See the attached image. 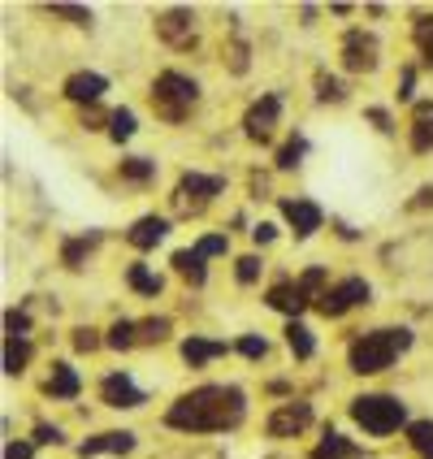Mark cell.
<instances>
[{
  "label": "cell",
  "instance_id": "9c48e42d",
  "mask_svg": "<svg viewBox=\"0 0 433 459\" xmlns=\"http://www.w3.org/2000/svg\"><path fill=\"white\" fill-rule=\"evenodd\" d=\"M100 394H104V403H108V408H139V403H143V390L130 382L126 373H113V377H104Z\"/></svg>",
  "mask_w": 433,
  "mask_h": 459
},
{
  "label": "cell",
  "instance_id": "30bf717a",
  "mask_svg": "<svg viewBox=\"0 0 433 459\" xmlns=\"http://www.w3.org/2000/svg\"><path fill=\"white\" fill-rule=\"evenodd\" d=\"M281 217L295 226L299 238H307L312 230H321V208L312 204V200H281Z\"/></svg>",
  "mask_w": 433,
  "mask_h": 459
},
{
  "label": "cell",
  "instance_id": "f546056e",
  "mask_svg": "<svg viewBox=\"0 0 433 459\" xmlns=\"http://www.w3.org/2000/svg\"><path fill=\"white\" fill-rule=\"evenodd\" d=\"M108 122H113V139H117V143L134 134V113H130V108H117V113H113Z\"/></svg>",
  "mask_w": 433,
  "mask_h": 459
},
{
  "label": "cell",
  "instance_id": "83f0119b",
  "mask_svg": "<svg viewBox=\"0 0 433 459\" xmlns=\"http://www.w3.org/2000/svg\"><path fill=\"white\" fill-rule=\"evenodd\" d=\"M156 169H152V160H143V156H134V160H122V178L130 182H148Z\"/></svg>",
  "mask_w": 433,
  "mask_h": 459
},
{
  "label": "cell",
  "instance_id": "6da1fadb",
  "mask_svg": "<svg viewBox=\"0 0 433 459\" xmlns=\"http://www.w3.org/2000/svg\"><path fill=\"white\" fill-rule=\"evenodd\" d=\"M243 390L238 385H200L191 394H182L178 403L169 408V425L174 429H191V434H204V429H226L243 420Z\"/></svg>",
  "mask_w": 433,
  "mask_h": 459
},
{
  "label": "cell",
  "instance_id": "52a82bcc",
  "mask_svg": "<svg viewBox=\"0 0 433 459\" xmlns=\"http://www.w3.org/2000/svg\"><path fill=\"white\" fill-rule=\"evenodd\" d=\"M342 65L356 70V74L373 70L377 65V39L368 30H347V39H342Z\"/></svg>",
  "mask_w": 433,
  "mask_h": 459
},
{
  "label": "cell",
  "instance_id": "8992f818",
  "mask_svg": "<svg viewBox=\"0 0 433 459\" xmlns=\"http://www.w3.org/2000/svg\"><path fill=\"white\" fill-rule=\"evenodd\" d=\"M221 186L226 182L221 178H204V174H182V182H178V208L182 212H200V208L212 200V195H221Z\"/></svg>",
  "mask_w": 433,
  "mask_h": 459
},
{
  "label": "cell",
  "instance_id": "5b68a950",
  "mask_svg": "<svg viewBox=\"0 0 433 459\" xmlns=\"http://www.w3.org/2000/svg\"><path fill=\"white\" fill-rule=\"evenodd\" d=\"M368 299V281L364 278H347V281H338V286H330L321 299H316V307L325 312V316H342L347 307H356Z\"/></svg>",
  "mask_w": 433,
  "mask_h": 459
},
{
  "label": "cell",
  "instance_id": "d6986e66",
  "mask_svg": "<svg viewBox=\"0 0 433 459\" xmlns=\"http://www.w3.org/2000/svg\"><path fill=\"white\" fill-rule=\"evenodd\" d=\"M48 394H56V399H74L78 394V373L70 368V364H52Z\"/></svg>",
  "mask_w": 433,
  "mask_h": 459
},
{
  "label": "cell",
  "instance_id": "8fae6325",
  "mask_svg": "<svg viewBox=\"0 0 433 459\" xmlns=\"http://www.w3.org/2000/svg\"><path fill=\"white\" fill-rule=\"evenodd\" d=\"M307 420H312V408H307V403H286L281 411H273V416H269V434H273V437H290V434H299Z\"/></svg>",
  "mask_w": 433,
  "mask_h": 459
},
{
  "label": "cell",
  "instance_id": "277c9868",
  "mask_svg": "<svg viewBox=\"0 0 433 459\" xmlns=\"http://www.w3.org/2000/svg\"><path fill=\"white\" fill-rule=\"evenodd\" d=\"M200 100V87H195V78H186V74H160L152 82V104L169 117V122H182L186 117V104H195Z\"/></svg>",
  "mask_w": 433,
  "mask_h": 459
},
{
  "label": "cell",
  "instance_id": "5bb4252c",
  "mask_svg": "<svg viewBox=\"0 0 433 459\" xmlns=\"http://www.w3.org/2000/svg\"><path fill=\"white\" fill-rule=\"evenodd\" d=\"M156 30H160V39H169V44H186V39H191V13H186V9H169V13L156 18Z\"/></svg>",
  "mask_w": 433,
  "mask_h": 459
},
{
  "label": "cell",
  "instance_id": "ffe728a7",
  "mask_svg": "<svg viewBox=\"0 0 433 459\" xmlns=\"http://www.w3.org/2000/svg\"><path fill=\"white\" fill-rule=\"evenodd\" d=\"M26 359H30V342H26V338H9V342H4V373L18 377L26 368Z\"/></svg>",
  "mask_w": 433,
  "mask_h": 459
},
{
  "label": "cell",
  "instance_id": "ab89813d",
  "mask_svg": "<svg viewBox=\"0 0 433 459\" xmlns=\"http://www.w3.org/2000/svg\"><path fill=\"white\" fill-rule=\"evenodd\" d=\"M35 442H44V446H56V442H61V429H56V425H39V429H35Z\"/></svg>",
  "mask_w": 433,
  "mask_h": 459
},
{
  "label": "cell",
  "instance_id": "cb8c5ba5",
  "mask_svg": "<svg viewBox=\"0 0 433 459\" xmlns=\"http://www.w3.org/2000/svg\"><path fill=\"white\" fill-rule=\"evenodd\" d=\"M408 437H411V446H416L420 455L433 459V420H416V425H408Z\"/></svg>",
  "mask_w": 433,
  "mask_h": 459
},
{
  "label": "cell",
  "instance_id": "7402d4cb",
  "mask_svg": "<svg viewBox=\"0 0 433 459\" xmlns=\"http://www.w3.org/2000/svg\"><path fill=\"white\" fill-rule=\"evenodd\" d=\"M286 342H290V351H295L299 359H307L312 351H316V342H312V330H307V325H299V321H290V325H286Z\"/></svg>",
  "mask_w": 433,
  "mask_h": 459
},
{
  "label": "cell",
  "instance_id": "1f68e13d",
  "mask_svg": "<svg viewBox=\"0 0 433 459\" xmlns=\"http://www.w3.org/2000/svg\"><path fill=\"white\" fill-rule=\"evenodd\" d=\"M255 278H260V260H255V255H243V260H238V281L252 286Z\"/></svg>",
  "mask_w": 433,
  "mask_h": 459
},
{
  "label": "cell",
  "instance_id": "d590c367",
  "mask_svg": "<svg viewBox=\"0 0 433 459\" xmlns=\"http://www.w3.org/2000/svg\"><path fill=\"white\" fill-rule=\"evenodd\" d=\"M4 330H9V338H22V333L30 330V321H26V312H9V316H4Z\"/></svg>",
  "mask_w": 433,
  "mask_h": 459
},
{
  "label": "cell",
  "instance_id": "484cf974",
  "mask_svg": "<svg viewBox=\"0 0 433 459\" xmlns=\"http://www.w3.org/2000/svg\"><path fill=\"white\" fill-rule=\"evenodd\" d=\"M96 243H100V234H87V238H74V243H65V252H61V255H65V264H70V269H78V260L91 252Z\"/></svg>",
  "mask_w": 433,
  "mask_h": 459
},
{
  "label": "cell",
  "instance_id": "836d02e7",
  "mask_svg": "<svg viewBox=\"0 0 433 459\" xmlns=\"http://www.w3.org/2000/svg\"><path fill=\"white\" fill-rule=\"evenodd\" d=\"M316 87H321V91H316L321 100H342V87H338V78L321 74V78H316Z\"/></svg>",
  "mask_w": 433,
  "mask_h": 459
},
{
  "label": "cell",
  "instance_id": "f1b7e54d",
  "mask_svg": "<svg viewBox=\"0 0 433 459\" xmlns=\"http://www.w3.org/2000/svg\"><path fill=\"white\" fill-rule=\"evenodd\" d=\"M304 152H307L304 139H290V143H286V148L278 152V169H295V165L304 160Z\"/></svg>",
  "mask_w": 433,
  "mask_h": 459
},
{
  "label": "cell",
  "instance_id": "e575fe53",
  "mask_svg": "<svg viewBox=\"0 0 433 459\" xmlns=\"http://www.w3.org/2000/svg\"><path fill=\"white\" fill-rule=\"evenodd\" d=\"M238 351H243V356H252V359H260L264 351H269V342H264V338H255V333H247V338L238 342Z\"/></svg>",
  "mask_w": 433,
  "mask_h": 459
},
{
  "label": "cell",
  "instance_id": "d4e9b609",
  "mask_svg": "<svg viewBox=\"0 0 433 459\" xmlns=\"http://www.w3.org/2000/svg\"><path fill=\"white\" fill-rule=\"evenodd\" d=\"M134 330H139L134 321H117V325L108 330V347H117V351H126V347H134V342H139V338H134Z\"/></svg>",
  "mask_w": 433,
  "mask_h": 459
},
{
  "label": "cell",
  "instance_id": "7bdbcfd3",
  "mask_svg": "<svg viewBox=\"0 0 433 459\" xmlns=\"http://www.w3.org/2000/svg\"><path fill=\"white\" fill-rule=\"evenodd\" d=\"M368 117H373V122H377V130H385V134H390V113H382V108H373V113H368Z\"/></svg>",
  "mask_w": 433,
  "mask_h": 459
},
{
  "label": "cell",
  "instance_id": "b9f144b4",
  "mask_svg": "<svg viewBox=\"0 0 433 459\" xmlns=\"http://www.w3.org/2000/svg\"><path fill=\"white\" fill-rule=\"evenodd\" d=\"M252 238L255 243H269V238H273V226H269V221H260V226L252 230Z\"/></svg>",
  "mask_w": 433,
  "mask_h": 459
},
{
  "label": "cell",
  "instance_id": "2e32d148",
  "mask_svg": "<svg viewBox=\"0 0 433 459\" xmlns=\"http://www.w3.org/2000/svg\"><path fill=\"white\" fill-rule=\"evenodd\" d=\"M304 304H307V290L299 286V281H295V286H290V281H281V286L269 290V307H278V312H299Z\"/></svg>",
  "mask_w": 433,
  "mask_h": 459
},
{
  "label": "cell",
  "instance_id": "7c38bea8",
  "mask_svg": "<svg viewBox=\"0 0 433 459\" xmlns=\"http://www.w3.org/2000/svg\"><path fill=\"white\" fill-rule=\"evenodd\" d=\"M411 148L433 152V100L416 104V113H411Z\"/></svg>",
  "mask_w": 433,
  "mask_h": 459
},
{
  "label": "cell",
  "instance_id": "ac0fdd59",
  "mask_svg": "<svg viewBox=\"0 0 433 459\" xmlns=\"http://www.w3.org/2000/svg\"><path fill=\"white\" fill-rule=\"evenodd\" d=\"M226 351V342H208V338H186L182 342V359L195 368V364H208L212 356H221Z\"/></svg>",
  "mask_w": 433,
  "mask_h": 459
},
{
  "label": "cell",
  "instance_id": "f35d334b",
  "mask_svg": "<svg viewBox=\"0 0 433 459\" xmlns=\"http://www.w3.org/2000/svg\"><path fill=\"white\" fill-rule=\"evenodd\" d=\"M74 347H78V351H96V347H100V338H96L91 330H78L74 333Z\"/></svg>",
  "mask_w": 433,
  "mask_h": 459
},
{
  "label": "cell",
  "instance_id": "60d3db41",
  "mask_svg": "<svg viewBox=\"0 0 433 459\" xmlns=\"http://www.w3.org/2000/svg\"><path fill=\"white\" fill-rule=\"evenodd\" d=\"M4 459H30V446H26V442H13V446L4 451Z\"/></svg>",
  "mask_w": 433,
  "mask_h": 459
},
{
  "label": "cell",
  "instance_id": "4316f807",
  "mask_svg": "<svg viewBox=\"0 0 433 459\" xmlns=\"http://www.w3.org/2000/svg\"><path fill=\"white\" fill-rule=\"evenodd\" d=\"M416 48L425 56V65H433V18H420V22H416Z\"/></svg>",
  "mask_w": 433,
  "mask_h": 459
},
{
  "label": "cell",
  "instance_id": "4dcf8cb0",
  "mask_svg": "<svg viewBox=\"0 0 433 459\" xmlns=\"http://www.w3.org/2000/svg\"><path fill=\"white\" fill-rule=\"evenodd\" d=\"M330 455H351V442H347V437H338V434H330L325 442H321L316 459H330Z\"/></svg>",
  "mask_w": 433,
  "mask_h": 459
},
{
  "label": "cell",
  "instance_id": "d6a6232c",
  "mask_svg": "<svg viewBox=\"0 0 433 459\" xmlns=\"http://www.w3.org/2000/svg\"><path fill=\"white\" fill-rule=\"evenodd\" d=\"M139 338H143V342H160V338H165V333H169V321H143V325H139Z\"/></svg>",
  "mask_w": 433,
  "mask_h": 459
},
{
  "label": "cell",
  "instance_id": "8d00e7d4",
  "mask_svg": "<svg viewBox=\"0 0 433 459\" xmlns=\"http://www.w3.org/2000/svg\"><path fill=\"white\" fill-rule=\"evenodd\" d=\"M226 247H229V243L221 238V234H208V238H200V247H195V252H200V255H221Z\"/></svg>",
  "mask_w": 433,
  "mask_h": 459
},
{
  "label": "cell",
  "instance_id": "ba28073f",
  "mask_svg": "<svg viewBox=\"0 0 433 459\" xmlns=\"http://www.w3.org/2000/svg\"><path fill=\"white\" fill-rule=\"evenodd\" d=\"M278 113H281V100L278 96H260V100L247 108V117H243V126H247V139H269L273 126H278Z\"/></svg>",
  "mask_w": 433,
  "mask_h": 459
},
{
  "label": "cell",
  "instance_id": "44dd1931",
  "mask_svg": "<svg viewBox=\"0 0 433 459\" xmlns=\"http://www.w3.org/2000/svg\"><path fill=\"white\" fill-rule=\"evenodd\" d=\"M174 269H178L186 281L200 286V281H204V255L200 252H174Z\"/></svg>",
  "mask_w": 433,
  "mask_h": 459
},
{
  "label": "cell",
  "instance_id": "603a6c76",
  "mask_svg": "<svg viewBox=\"0 0 433 459\" xmlns=\"http://www.w3.org/2000/svg\"><path fill=\"white\" fill-rule=\"evenodd\" d=\"M126 278H130V286H134L139 295H160V286H165V281H160V273H148L143 264H130Z\"/></svg>",
  "mask_w": 433,
  "mask_h": 459
},
{
  "label": "cell",
  "instance_id": "74e56055",
  "mask_svg": "<svg viewBox=\"0 0 433 459\" xmlns=\"http://www.w3.org/2000/svg\"><path fill=\"white\" fill-rule=\"evenodd\" d=\"M52 13H61V18H74L78 26L91 22V13H87V9H74V4H52Z\"/></svg>",
  "mask_w": 433,
  "mask_h": 459
},
{
  "label": "cell",
  "instance_id": "e0dca14e",
  "mask_svg": "<svg viewBox=\"0 0 433 459\" xmlns=\"http://www.w3.org/2000/svg\"><path fill=\"white\" fill-rule=\"evenodd\" d=\"M100 451L126 455V451H134V434H104V437H91V442L78 446V455H100Z\"/></svg>",
  "mask_w": 433,
  "mask_h": 459
},
{
  "label": "cell",
  "instance_id": "3957f363",
  "mask_svg": "<svg viewBox=\"0 0 433 459\" xmlns=\"http://www.w3.org/2000/svg\"><path fill=\"white\" fill-rule=\"evenodd\" d=\"M351 416H356V425L364 434L373 437H385L394 434L403 420H408V411L399 399H390V394H359L356 403H351Z\"/></svg>",
  "mask_w": 433,
  "mask_h": 459
},
{
  "label": "cell",
  "instance_id": "7a4b0ae2",
  "mask_svg": "<svg viewBox=\"0 0 433 459\" xmlns=\"http://www.w3.org/2000/svg\"><path fill=\"white\" fill-rule=\"evenodd\" d=\"M408 347H411L408 330H373L351 342L347 364H351V373H382V368H390Z\"/></svg>",
  "mask_w": 433,
  "mask_h": 459
},
{
  "label": "cell",
  "instance_id": "4fadbf2b",
  "mask_svg": "<svg viewBox=\"0 0 433 459\" xmlns=\"http://www.w3.org/2000/svg\"><path fill=\"white\" fill-rule=\"evenodd\" d=\"M104 87H108V82H104V74H87V70H82V74H70L65 78V96H70V100H100L104 96Z\"/></svg>",
  "mask_w": 433,
  "mask_h": 459
},
{
  "label": "cell",
  "instance_id": "9a60e30c",
  "mask_svg": "<svg viewBox=\"0 0 433 459\" xmlns=\"http://www.w3.org/2000/svg\"><path fill=\"white\" fill-rule=\"evenodd\" d=\"M165 234H169V221H165V217H143V221H134V230H130V243H134L139 252H148Z\"/></svg>",
  "mask_w": 433,
  "mask_h": 459
}]
</instances>
